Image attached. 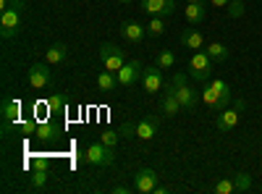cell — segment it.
Masks as SVG:
<instances>
[{
  "instance_id": "e0dca14e",
  "label": "cell",
  "mask_w": 262,
  "mask_h": 194,
  "mask_svg": "<svg viewBox=\"0 0 262 194\" xmlns=\"http://www.w3.org/2000/svg\"><path fill=\"white\" fill-rule=\"evenodd\" d=\"M181 45H184V50H202L205 48V37H202L200 29H186L181 34Z\"/></svg>"
},
{
  "instance_id": "44dd1931",
  "label": "cell",
  "mask_w": 262,
  "mask_h": 194,
  "mask_svg": "<svg viewBox=\"0 0 262 194\" xmlns=\"http://www.w3.org/2000/svg\"><path fill=\"white\" fill-rule=\"evenodd\" d=\"M205 50H207V55H210L215 63H226V60L231 58V50L223 45V42H210Z\"/></svg>"
},
{
  "instance_id": "7a4b0ae2",
  "label": "cell",
  "mask_w": 262,
  "mask_h": 194,
  "mask_svg": "<svg viewBox=\"0 0 262 194\" xmlns=\"http://www.w3.org/2000/svg\"><path fill=\"white\" fill-rule=\"evenodd\" d=\"M81 160H84V163H90V165H100V168L113 165V160H116V149H113V147H107V144H102V142H92L90 147L84 149Z\"/></svg>"
},
{
  "instance_id": "74e56055",
  "label": "cell",
  "mask_w": 262,
  "mask_h": 194,
  "mask_svg": "<svg viewBox=\"0 0 262 194\" xmlns=\"http://www.w3.org/2000/svg\"><path fill=\"white\" fill-rule=\"evenodd\" d=\"M118 3H131V0H118Z\"/></svg>"
},
{
  "instance_id": "d4e9b609",
  "label": "cell",
  "mask_w": 262,
  "mask_h": 194,
  "mask_svg": "<svg viewBox=\"0 0 262 194\" xmlns=\"http://www.w3.org/2000/svg\"><path fill=\"white\" fill-rule=\"evenodd\" d=\"M158 66H160L163 71H168V69L176 66V55H173V50H160V53H158Z\"/></svg>"
},
{
  "instance_id": "8d00e7d4",
  "label": "cell",
  "mask_w": 262,
  "mask_h": 194,
  "mask_svg": "<svg viewBox=\"0 0 262 194\" xmlns=\"http://www.w3.org/2000/svg\"><path fill=\"white\" fill-rule=\"evenodd\" d=\"M186 3H202V0H186Z\"/></svg>"
},
{
  "instance_id": "ffe728a7",
  "label": "cell",
  "mask_w": 262,
  "mask_h": 194,
  "mask_svg": "<svg viewBox=\"0 0 262 194\" xmlns=\"http://www.w3.org/2000/svg\"><path fill=\"white\" fill-rule=\"evenodd\" d=\"M97 87H100V92H116L121 84H118V76L113 71H100L97 74Z\"/></svg>"
},
{
  "instance_id": "836d02e7",
  "label": "cell",
  "mask_w": 262,
  "mask_h": 194,
  "mask_svg": "<svg viewBox=\"0 0 262 194\" xmlns=\"http://www.w3.org/2000/svg\"><path fill=\"white\" fill-rule=\"evenodd\" d=\"M210 3H212L215 8H228V3H231V0H210Z\"/></svg>"
},
{
  "instance_id": "ac0fdd59",
  "label": "cell",
  "mask_w": 262,
  "mask_h": 194,
  "mask_svg": "<svg viewBox=\"0 0 262 194\" xmlns=\"http://www.w3.org/2000/svg\"><path fill=\"white\" fill-rule=\"evenodd\" d=\"M121 34L128 39V42H142L144 39V34H147V27H142V24H137V21H126V24L121 27Z\"/></svg>"
},
{
  "instance_id": "8992f818",
  "label": "cell",
  "mask_w": 262,
  "mask_h": 194,
  "mask_svg": "<svg viewBox=\"0 0 262 194\" xmlns=\"http://www.w3.org/2000/svg\"><path fill=\"white\" fill-rule=\"evenodd\" d=\"M158 184H160V176H158L155 168H139L137 170V176H134V191L152 194V191L158 189Z\"/></svg>"
},
{
  "instance_id": "d590c367",
  "label": "cell",
  "mask_w": 262,
  "mask_h": 194,
  "mask_svg": "<svg viewBox=\"0 0 262 194\" xmlns=\"http://www.w3.org/2000/svg\"><path fill=\"white\" fill-rule=\"evenodd\" d=\"M168 191H170L168 186H160V184H158V189H155V191H152V194H168Z\"/></svg>"
},
{
  "instance_id": "cb8c5ba5",
  "label": "cell",
  "mask_w": 262,
  "mask_h": 194,
  "mask_svg": "<svg viewBox=\"0 0 262 194\" xmlns=\"http://www.w3.org/2000/svg\"><path fill=\"white\" fill-rule=\"evenodd\" d=\"M207 84H210V87H212V90H215L217 95L223 97V102H226V105H228V102L233 100V95H231V87H228V84H226L223 79H210Z\"/></svg>"
},
{
  "instance_id": "9a60e30c",
  "label": "cell",
  "mask_w": 262,
  "mask_h": 194,
  "mask_svg": "<svg viewBox=\"0 0 262 194\" xmlns=\"http://www.w3.org/2000/svg\"><path fill=\"white\" fill-rule=\"evenodd\" d=\"M184 16H186V21H189L191 27H202L205 21H207V8L202 3H186Z\"/></svg>"
},
{
  "instance_id": "7c38bea8",
  "label": "cell",
  "mask_w": 262,
  "mask_h": 194,
  "mask_svg": "<svg viewBox=\"0 0 262 194\" xmlns=\"http://www.w3.org/2000/svg\"><path fill=\"white\" fill-rule=\"evenodd\" d=\"M142 63L139 60H126V66L116 74L118 76V84H121V87H131V84H137L139 79H142Z\"/></svg>"
},
{
  "instance_id": "30bf717a",
  "label": "cell",
  "mask_w": 262,
  "mask_h": 194,
  "mask_svg": "<svg viewBox=\"0 0 262 194\" xmlns=\"http://www.w3.org/2000/svg\"><path fill=\"white\" fill-rule=\"evenodd\" d=\"M21 29V11H0V34H3V39H11L16 37Z\"/></svg>"
},
{
  "instance_id": "5bb4252c",
  "label": "cell",
  "mask_w": 262,
  "mask_h": 194,
  "mask_svg": "<svg viewBox=\"0 0 262 194\" xmlns=\"http://www.w3.org/2000/svg\"><path fill=\"white\" fill-rule=\"evenodd\" d=\"M0 113H3L6 128H8V126H16V123L21 121V102L13 100V97H6V100H3V107H0Z\"/></svg>"
},
{
  "instance_id": "4fadbf2b",
  "label": "cell",
  "mask_w": 262,
  "mask_h": 194,
  "mask_svg": "<svg viewBox=\"0 0 262 194\" xmlns=\"http://www.w3.org/2000/svg\"><path fill=\"white\" fill-rule=\"evenodd\" d=\"M158 128H160V118L158 116H144L142 121H137V137L142 142H149V139H155Z\"/></svg>"
},
{
  "instance_id": "2e32d148",
  "label": "cell",
  "mask_w": 262,
  "mask_h": 194,
  "mask_svg": "<svg viewBox=\"0 0 262 194\" xmlns=\"http://www.w3.org/2000/svg\"><path fill=\"white\" fill-rule=\"evenodd\" d=\"M58 134H60V126L53 123L50 118H48V121H39V123H37V132H34L37 142H53Z\"/></svg>"
},
{
  "instance_id": "4dcf8cb0",
  "label": "cell",
  "mask_w": 262,
  "mask_h": 194,
  "mask_svg": "<svg viewBox=\"0 0 262 194\" xmlns=\"http://www.w3.org/2000/svg\"><path fill=\"white\" fill-rule=\"evenodd\" d=\"M21 11L24 8V0H0V11Z\"/></svg>"
},
{
  "instance_id": "d6a6232c",
  "label": "cell",
  "mask_w": 262,
  "mask_h": 194,
  "mask_svg": "<svg viewBox=\"0 0 262 194\" xmlns=\"http://www.w3.org/2000/svg\"><path fill=\"white\" fill-rule=\"evenodd\" d=\"M113 191H116V194H131V191H134V189H128V186L118 184V186H113Z\"/></svg>"
},
{
  "instance_id": "e575fe53",
  "label": "cell",
  "mask_w": 262,
  "mask_h": 194,
  "mask_svg": "<svg viewBox=\"0 0 262 194\" xmlns=\"http://www.w3.org/2000/svg\"><path fill=\"white\" fill-rule=\"evenodd\" d=\"M32 168H48V160H45V158H37V160L32 163Z\"/></svg>"
},
{
  "instance_id": "5b68a950",
  "label": "cell",
  "mask_w": 262,
  "mask_h": 194,
  "mask_svg": "<svg viewBox=\"0 0 262 194\" xmlns=\"http://www.w3.org/2000/svg\"><path fill=\"white\" fill-rule=\"evenodd\" d=\"M244 107H247V102H244V100H236L231 107H223V111L217 113L215 126L221 128V132H231V128H236V126H238V116H242Z\"/></svg>"
},
{
  "instance_id": "1f68e13d",
  "label": "cell",
  "mask_w": 262,
  "mask_h": 194,
  "mask_svg": "<svg viewBox=\"0 0 262 194\" xmlns=\"http://www.w3.org/2000/svg\"><path fill=\"white\" fill-rule=\"evenodd\" d=\"M121 137H123V139H131V137H137V123L126 121V123L121 126Z\"/></svg>"
},
{
  "instance_id": "484cf974",
  "label": "cell",
  "mask_w": 262,
  "mask_h": 194,
  "mask_svg": "<svg viewBox=\"0 0 262 194\" xmlns=\"http://www.w3.org/2000/svg\"><path fill=\"white\" fill-rule=\"evenodd\" d=\"M163 32H165V21H163V16H152V18H149V24H147V34L160 37Z\"/></svg>"
},
{
  "instance_id": "3957f363",
  "label": "cell",
  "mask_w": 262,
  "mask_h": 194,
  "mask_svg": "<svg viewBox=\"0 0 262 194\" xmlns=\"http://www.w3.org/2000/svg\"><path fill=\"white\" fill-rule=\"evenodd\" d=\"M100 60H102V69L105 71H113L118 74L123 66H126V50H121L118 45H113V42H105V45H100Z\"/></svg>"
},
{
  "instance_id": "4316f807",
  "label": "cell",
  "mask_w": 262,
  "mask_h": 194,
  "mask_svg": "<svg viewBox=\"0 0 262 194\" xmlns=\"http://www.w3.org/2000/svg\"><path fill=\"white\" fill-rule=\"evenodd\" d=\"M233 184H236V194L252 189V179H249L247 174H233Z\"/></svg>"
},
{
  "instance_id": "f546056e",
  "label": "cell",
  "mask_w": 262,
  "mask_h": 194,
  "mask_svg": "<svg viewBox=\"0 0 262 194\" xmlns=\"http://www.w3.org/2000/svg\"><path fill=\"white\" fill-rule=\"evenodd\" d=\"M215 191H217V194H236L233 176H228V179H223V181H217V184H215Z\"/></svg>"
},
{
  "instance_id": "ba28073f",
  "label": "cell",
  "mask_w": 262,
  "mask_h": 194,
  "mask_svg": "<svg viewBox=\"0 0 262 194\" xmlns=\"http://www.w3.org/2000/svg\"><path fill=\"white\" fill-rule=\"evenodd\" d=\"M142 87H144V92H149V95H155V92H160L163 87H165V79H163V69L158 66H147L144 71H142Z\"/></svg>"
},
{
  "instance_id": "277c9868",
  "label": "cell",
  "mask_w": 262,
  "mask_h": 194,
  "mask_svg": "<svg viewBox=\"0 0 262 194\" xmlns=\"http://www.w3.org/2000/svg\"><path fill=\"white\" fill-rule=\"evenodd\" d=\"M173 90H176V97H179V102H181L184 111H191V107H196V102H200V95L189 87L184 71H179L176 76H173Z\"/></svg>"
},
{
  "instance_id": "7402d4cb",
  "label": "cell",
  "mask_w": 262,
  "mask_h": 194,
  "mask_svg": "<svg viewBox=\"0 0 262 194\" xmlns=\"http://www.w3.org/2000/svg\"><path fill=\"white\" fill-rule=\"evenodd\" d=\"M202 100H205V105L215 107V111H223V107H228V105L223 102V97L217 95V92L210 87V84H207V87H205V92H202Z\"/></svg>"
},
{
  "instance_id": "d6986e66",
  "label": "cell",
  "mask_w": 262,
  "mask_h": 194,
  "mask_svg": "<svg viewBox=\"0 0 262 194\" xmlns=\"http://www.w3.org/2000/svg\"><path fill=\"white\" fill-rule=\"evenodd\" d=\"M66 58H69V50H66L63 42H55V45H50L45 50V60L50 63V66H58V63H66Z\"/></svg>"
},
{
  "instance_id": "f35d334b",
  "label": "cell",
  "mask_w": 262,
  "mask_h": 194,
  "mask_svg": "<svg viewBox=\"0 0 262 194\" xmlns=\"http://www.w3.org/2000/svg\"><path fill=\"white\" fill-rule=\"evenodd\" d=\"M238 3H247V0H238Z\"/></svg>"
},
{
  "instance_id": "9c48e42d",
  "label": "cell",
  "mask_w": 262,
  "mask_h": 194,
  "mask_svg": "<svg viewBox=\"0 0 262 194\" xmlns=\"http://www.w3.org/2000/svg\"><path fill=\"white\" fill-rule=\"evenodd\" d=\"M29 84L34 90H45L53 84V71H50V63H34V66L29 69Z\"/></svg>"
},
{
  "instance_id": "f1b7e54d",
  "label": "cell",
  "mask_w": 262,
  "mask_h": 194,
  "mask_svg": "<svg viewBox=\"0 0 262 194\" xmlns=\"http://www.w3.org/2000/svg\"><path fill=\"white\" fill-rule=\"evenodd\" d=\"M118 139H121V134H118V132H113V128H105V132L100 134V142H102V144H107V147H113V149H116Z\"/></svg>"
},
{
  "instance_id": "6da1fadb",
  "label": "cell",
  "mask_w": 262,
  "mask_h": 194,
  "mask_svg": "<svg viewBox=\"0 0 262 194\" xmlns=\"http://www.w3.org/2000/svg\"><path fill=\"white\" fill-rule=\"evenodd\" d=\"M212 66H215V60L207 55V50H194V55L189 58V76L194 81H210L212 79Z\"/></svg>"
},
{
  "instance_id": "83f0119b",
  "label": "cell",
  "mask_w": 262,
  "mask_h": 194,
  "mask_svg": "<svg viewBox=\"0 0 262 194\" xmlns=\"http://www.w3.org/2000/svg\"><path fill=\"white\" fill-rule=\"evenodd\" d=\"M45 102H48V111H50V116H53V113H60V111H63L66 97H63V95H50Z\"/></svg>"
},
{
  "instance_id": "603a6c76",
  "label": "cell",
  "mask_w": 262,
  "mask_h": 194,
  "mask_svg": "<svg viewBox=\"0 0 262 194\" xmlns=\"http://www.w3.org/2000/svg\"><path fill=\"white\" fill-rule=\"evenodd\" d=\"M48 179H50V174H48V168H32V179H29V186L39 191V189H45Z\"/></svg>"
},
{
  "instance_id": "52a82bcc",
  "label": "cell",
  "mask_w": 262,
  "mask_h": 194,
  "mask_svg": "<svg viewBox=\"0 0 262 194\" xmlns=\"http://www.w3.org/2000/svg\"><path fill=\"white\" fill-rule=\"evenodd\" d=\"M184 111L179 97H176V90H173V81H165V87H163V100H160V113L165 118H173V116H179Z\"/></svg>"
},
{
  "instance_id": "8fae6325",
  "label": "cell",
  "mask_w": 262,
  "mask_h": 194,
  "mask_svg": "<svg viewBox=\"0 0 262 194\" xmlns=\"http://www.w3.org/2000/svg\"><path fill=\"white\" fill-rule=\"evenodd\" d=\"M142 11L149 16H173L176 0H142Z\"/></svg>"
}]
</instances>
